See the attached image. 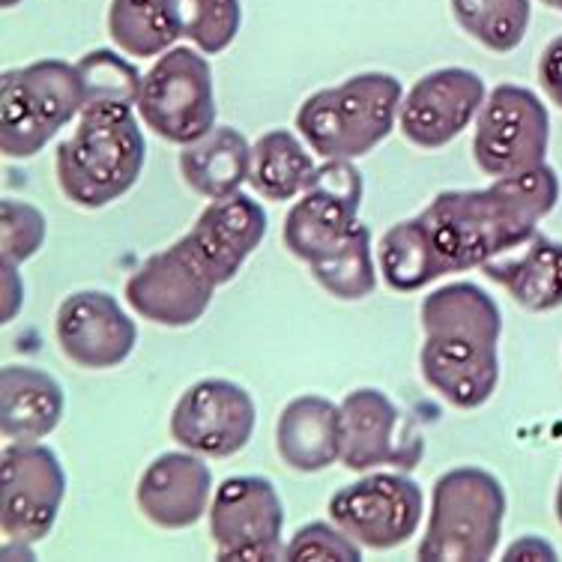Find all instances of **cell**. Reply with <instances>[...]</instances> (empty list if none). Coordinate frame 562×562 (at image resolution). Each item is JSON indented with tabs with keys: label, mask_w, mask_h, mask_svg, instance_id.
Returning <instances> with one entry per match:
<instances>
[{
	"label": "cell",
	"mask_w": 562,
	"mask_h": 562,
	"mask_svg": "<svg viewBox=\"0 0 562 562\" xmlns=\"http://www.w3.org/2000/svg\"><path fill=\"white\" fill-rule=\"evenodd\" d=\"M557 201L560 177L544 162L497 177L485 189L440 192L419 216L431 231L446 272H467L539 234V222L551 216Z\"/></svg>",
	"instance_id": "6da1fadb"
},
{
	"label": "cell",
	"mask_w": 562,
	"mask_h": 562,
	"mask_svg": "<svg viewBox=\"0 0 562 562\" xmlns=\"http://www.w3.org/2000/svg\"><path fill=\"white\" fill-rule=\"evenodd\" d=\"M147 140L132 105H85L55 156L57 186L81 210L109 206L138 183Z\"/></svg>",
	"instance_id": "7a4b0ae2"
},
{
	"label": "cell",
	"mask_w": 562,
	"mask_h": 562,
	"mask_svg": "<svg viewBox=\"0 0 562 562\" xmlns=\"http://www.w3.org/2000/svg\"><path fill=\"white\" fill-rule=\"evenodd\" d=\"M401 109V81L390 72H359L324 87L296 111V130L321 159H359L390 138Z\"/></svg>",
	"instance_id": "3957f363"
},
{
	"label": "cell",
	"mask_w": 562,
	"mask_h": 562,
	"mask_svg": "<svg viewBox=\"0 0 562 562\" xmlns=\"http://www.w3.org/2000/svg\"><path fill=\"white\" fill-rule=\"evenodd\" d=\"M506 520V491L479 467H458L434 482L428 530L422 536L419 560L482 562L499 548Z\"/></svg>",
	"instance_id": "277c9868"
},
{
	"label": "cell",
	"mask_w": 562,
	"mask_h": 562,
	"mask_svg": "<svg viewBox=\"0 0 562 562\" xmlns=\"http://www.w3.org/2000/svg\"><path fill=\"white\" fill-rule=\"evenodd\" d=\"M85 109L76 64L36 60L0 78V147L10 159H31Z\"/></svg>",
	"instance_id": "5b68a950"
},
{
	"label": "cell",
	"mask_w": 562,
	"mask_h": 562,
	"mask_svg": "<svg viewBox=\"0 0 562 562\" xmlns=\"http://www.w3.org/2000/svg\"><path fill=\"white\" fill-rule=\"evenodd\" d=\"M138 114L168 144H192L216 130V87L204 52L180 45L156 57L140 81Z\"/></svg>",
	"instance_id": "8992f818"
},
{
	"label": "cell",
	"mask_w": 562,
	"mask_h": 562,
	"mask_svg": "<svg viewBox=\"0 0 562 562\" xmlns=\"http://www.w3.org/2000/svg\"><path fill=\"white\" fill-rule=\"evenodd\" d=\"M66 497V473L48 446L7 443L0 458V532L3 557H33V544L55 527Z\"/></svg>",
	"instance_id": "52a82bcc"
},
{
	"label": "cell",
	"mask_w": 562,
	"mask_h": 562,
	"mask_svg": "<svg viewBox=\"0 0 562 562\" xmlns=\"http://www.w3.org/2000/svg\"><path fill=\"white\" fill-rule=\"evenodd\" d=\"M551 147V117L532 90L518 85H499L487 93L476 117L473 159L487 177L539 168Z\"/></svg>",
	"instance_id": "ba28073f"
},
{
	"label": "cell",
	"mask_w": 562,
	"mask_h": 562,
	"mask_svg": "<svg viewBox=\"0 0 562 562\" xmlns=\"http://www.w3.org/2000/svg\"><path fill=\"white\" fill-rule=\"evenodd\" d=\"M366 195L362 173L350 159H326L314 180L284 216V249L314 263L336 251L359 227V206Z\"/></svg>",
	"instance_id": "9c48e42d"
},
{
	"label": "cell",
	"mask_w": 562,
	"mask_h": 562,
	"mask_svg": "<svg viewBox=\"0 0 562 562\" xmlns=\"http://www.w3.org/2000/svg\"><path fill=\"white\" fill-rule=\"evenodd\" d=\"M425 494L404 470L371 473L329 497V518L371 551H392L416 536Z\"/></svg>",
	"instance_id": "30bf717a"
},
{
	"label": "cell",
	"mask_w": 562,
	"mask_h": 562,
	"mask_svg": "<svg viewBox=\"0 0 562 562\" xmlns=\"http://www.w3.org/2000/svg\"><path fill=\"white\" fill-rule=\"evenodd\" d=\"M206 515L218 560H284V506L270 479H225Z\"/></svg>",
	"instance_id": "8fae6325"
},
{
	"label": "cell",
	"mask_w": 562,
	"mask_h": 562,
	"mask_svg": "<svg viewBox=\"0 0 562 562\" xmlns=\"http://www.w3.org/2000/svg\"><path fill=\"white\" fill-rule=\"evenodd\" d=\"M341 464L353 473L374 467H395L413 473L425 454L419 425L401 413L386 392L353 390L341 401Z\"/></svg>",
	"instance_id": "7c38bea8"
},
{
	"label": "cell",
	"mask_w": 562,
	"mask_h": 562,
	"mask_svg": "<svg viewBox=\"0 0 562 562\" xmlns=\"http://www.w3.org/2000/svg\"><path fill=\"white\" fill-rule=\"evenodd\" d=\"M216 281L189 251L183 237L165 251H156L126 281V303L150 324L180 329L198 324L206 314Z\"/></svg>",
	"instance_id": "4fadbf2b"
},
{
	"label": "cell",
	"mask_w": 562,
	"mask_h": 562,
	"mask_svg": "<svg viewBox=\"0 0 562 562\" xmlns=\"http://www.w3.org/2000/svg\"><path fill=\"white\" fill-rule=\"evenodd\" d=\"M258 411L239 383L222 378L198 380L180 395L171 413V437L201 458H231L246 449Z\"/></svg>",
	"instance_id": "5bb4252c"
},
{
	"label": "cell",
	"mask_w": 562,
	"mask_h": 562,
	"mask_svg": "<svg viewBox=\"0 0 562 562\" xmlns=\"http://www.w3.org/2000/svg\"><path fill=\"white\" fill-rule=\"evenodd\" d=\"M485 99V81L476 72L443 66L422 76L401 99L398 126L413 147L440 150L479 117Z\"/></svg>",
	"instance_id": "9a60e30c"
},
{
	"label": "cell",
	"mask_w": 562,
	"mask_h": 562,
	"mask_svg": "<svg viewBox=\"0 0 562 562\" xmlns=\"http://www.w3.org/2000/svg\"><path fill=\"white\" fill-rule=\"evenodd\" d=\"M55 336L72 366L105 371L126 362L138 341V326L105 291H78L66 296L55 317Z\"/></svg>",
	"instance_id": "2e32d148"
},
{
	"label": "cell",
	"mask_w": 562,
	"mask_h": 562,
	"mask_svg": "<svg viewBox=\"0 0 562 562\" xmlns=\"http://www.w3.org/2000/svg\"><path fill=\"white\" fill-rule=\"evenodd\" d=\"M267 237V210L246 192L222 198L198 216L183 243L218 288L237 279L243 263Z\"/></svg>",
	"instance_id": "e0dca14e"
},
{
	"label": "cell",
	"mask_w": 562,
	"mask_h": 562,
	"mask_svg": "<svg viewBox=\"0 0 562 562\" xmlns=\"http://www.w3.org/2000/svg\"><path fill=\"white\" fill-rule=\"evenodd\" d=\"M213 473L195 452H165L138 479V508L162 530H186L210 512Z\"/></svg>",
	"instance_id": "ac0fdd59"
},
{
	"label": "cell",
	"mask_w": 562,
	"mask_h": 562,
	"mask_svg": "<svg viewBox=\"0 0 562 562\" xmlns=\"http://www.w3.org/2000/svg\"><path fill=\"white\" fill-rule=\"evenodd\" d=\"M499 345H485L473 338L425 336L419 350L422 380L446 404L458 411L482 407L499 383Z\"/></svg>",
	"instance_id": "d6986e66"
},
{
	"label": "cell",
	"mask_w": 562,
	"mask_h": 562,
	"mask_svg": "<svg viewBox=\"0 0 562 562\" xmlns=\"http://www.w3.org/2000/svg\"><path fill=\"white\" fill-rule=\"evenodd\" d=\"M341 404L324 395L293 398L276 425V449L296 473H321L341 461Z\"/></svg>",
	"instance_id": "ffe728a7"
},
{
	"label": "cell",
	"mask_w": 562,
	"mask_h": 562,
	"mask_svg": "<svg viewBox=\"0 0 562 562\" xmlns=\"http://www.w3.org/2000/svg\"><path fill=\"white\" fill-rule=\"evenodd\" d=\"M487 279L527 312H557L562 308V243L532 234L518 249H508L482 267Z\"/></svg>",
	"instance_id": "44dd1931"
},
{
	"label": "cell",
	"mask_w": 562,
	"mask_h": 562,
	"mask_svg": "<svg viewBox=\"0 0 562 562\" xmlns=\"http://www.w3.org/2000/svg\"><path fill=\"white\" fill-rule=\"evenodd\" d=\"M64 416V390L48 371L7 366L0 371V431L10 443H40Z\"/></svg>",
	"instance_id": "7402d4cb"
},
{
	"label": "cell",
	"mask_w": 562,
	"mask_h": 562,
	"mask_svg": "<svg viewBox=\"0 0 562 562\" xmlns=\"http://www.w3.org/2000/svg\"><path fill=\"white\" fill-rule=\"evenodd\" d=\"M186 186L201 198L222 201L237 195L251 173V144L234 126H216L180 153Z\"/></svg>",
	"instance_id": "603a6c76"
},
{
	"label": "cell",
	"mask_w": 562,
	"mask_h": 562,
	"mask_svg": "<svg viewBox=\"0 0 562 562\" xmlns=\"http://www.w3.org/2000/svg\"><path fill=\"white\" fill-rule=\"evenodd\" d=\"M422 329L431 338H473L499 345L503 317L494 296L473 281H452L425 296Z\"/></svg>",
	"instance_id": "cb8c5ba5"
},
{
	"label": "cell",
	"mask_w": 562,
	"mask_h": 562,
	"mask_svg": "<svg viewBox=\"0 0 562 562\" xmlns=\"http://www.w3.org/2000/svg\"><path fill=\"white\" fill-rule=\"evenodd\" d=\"M380 272L395 293L422 291L431 281L443 279L446 263L425 218H404L380 237Z\"/></svg>",
	"instance_id": "d4e9b609"
},
{
	"label": "cell",
	"mask_w": 562,
	"mask_h": 562,
	"mask_svg": "<svg viewBox=\"0 0 562 562\" xmlns=\"http://www.w3.org/2000/svg\"><path fill=\"white\" fill-rule=\"evenodd\" d=\"M317 165L291 130L263 132L251 144L249 186L267 201H293L308 189Z\"/></svg>",
	"instance_id": "484cf974"
},
{
	"label": "cell",
	"mask_w": 562,
	"mask_h": 562,
	"mask_svg": "<svg viewBox=\"0 0 562 562\" xmlns=\"http://www.w3.org/2000/svg\"><path fill=\"white\" fill-rule=\"evenodd\" d=\"M109 33L130 57H159L183 36L177 0H111Z\"/></svg>",
	"instance_id": "4316f807"
},
{
	"label": "cell",
	"mask_w": 562,
	"mask_h": 562,
	"mask_svg": "<svg viewBox=\"0 0 562 562\" xmlns=\"http://www.w3.org/2000/svg\"><path fill=\"white\" fill-rule=\"evenodd\" d=\"M454 22L494 55L515 52L530 31V0H449Z\"/></svg>",
	"instance_id": "83f0119b"
},
{
	"label": "cell",
	"mask_w": 562,
	"mask_h": 562,
	"mask_svg": "<svg viewBox=\"0 0 562 562\" xmlns=\"http://www.w3.org/2000/svg\"><path fill=\"white\" fill-rule=\"evenodd\" d=\"M314 281L333 293L336 300L357 303L366 300L378 288V270H374V255H371V231L359 222V227L350 237L329 251L326 258L308 263Z\"/></svg>",
	"instance_id": "f1b7e54d"
},
{
	"label": "cell",
	"mask_w": 562,
	"mask_h": 562,
	"mask_svg": "<svg viewBox=\"0 0 562 562\" xmlns=\"http://www.w3.org/2000/svg\"><path fill=\"white\" fill-rule=\"evenodd\" d=\"M76 66L78 76L85 81V105L111 102V105H132V109H138L144 76L126 57H120L111 48H97V52H87Z\"/></svg>",
	"instance_id": "f546056e"
},
{
	"label": "cell",
	"mask_w": 562,
	"mask_h": 562,
	"mask_svg": "<svg viewBox=\"0 0 562 562\" xmlns=\"http://www.w3.org/2000/svg\"><path fill=\"white\" fill-rule=\"evenodd\" d=\"M183 36L204 55H222L243 24L239 0H177Z\"/></svg>",
	"instance_id": "4dcf8cb0"
},
{
	"label": "cell",
	"mask_w": 562,
	"mask_h": 562,
	"mask_svg": "<svg viewBox=\"0 0 562 562\" xmlns=\"http://www.w3.org/2000/svg\"><path fill=\"white\" fill-rule=\"evenodd\" d=\"M48 222L27 201L7 198L0 204V251L10 263H24L43 249Z\"/></svg>",
	"instance_id": "1f68e13d"
},
{
	"label": "cell",
	"mask_w": 562,
	"mask_h": 562,
	"mask_svg": "<svg viewBox=\"0 0 562 562\" xmlns=\"http://www.w3.org/2000/svg\"><path fill=\"white\" fill-rule=\"evenodd\" d=\"M284 560H362V544L350 539L336 520H312L293 532V539L284 548Z\"/></svg>",
	"instance_id": "d6a6232c"
},
{
	"label": "cell",
	"mask_w": 562,
	"mask_h": 562,
	"mask_svg": "<svg viewBox=\"0 0 562 562\" xmlns=\"http://www.w3.org/2000/svg\"><path fill=\"white\" fill-rule=\"evenodd\" d=\"M539 85L553 105L562 111V33L544 45L539 57Z\"/></svg>",
	"instance_id": "836d02e7"
},
{
	"label": "cell",
	"mask_w": 562,
	"mask_h": 562,
	"mask_svg": "<svg viewBox=\"0 0 562 562\" xmlns=\"http://www.w3.org/2000/svg\"><path fill=\"white\" fill-rule=\"evenodd\" d=\"M15 267H19V263L3 260V324H10L24 303V284L22 276L15 272Z\"/></svg>",
	"instance_id": "e575fe53"
},
{
	"label": "cell",
	"mask_w": 562,
	"mask_h": 562,
	"mask_svg": "<svg viewBox=\"0 0 562 562\" xmlns=\"http://www.w3.org/2000/svg\"><path fill=\"white\" fill-rule=\"evenodd\" d=\"M557 560V548H551L548 541L539 539V536H530V539L515 541L506 551V560Z\"/></svg>",
	"instance_id": "d590c367"
},
{
	"label": "cell",
	"mask_w": 562,
	"mask_h": 562,
	"mask_svg": "<svg viewBox=\"0 0 562 562\" xmlns=\"http://www.w3.org/2000/svg\"><path fill=\"white\" fill-rule=\"evenodd\" d=\"M557 520H560V527H562V476H560V485H557Z\"/></svg>",
	"instance_id": "8d00e7d4"
},
{
	"label": "cell",
	"mask_w": 562,
	"mask_h": 562,
	"mask_svg": "<svg viewBox=\"0 0 562 562\" xmlns=\"http://www.w3.org/2000/svg\"><path fill=\"white\" fill-rule=\"evenodd\" d=\"M544 7H551V10H560L562 12V0H541Z\"/></svg>",
	"instance_id": "74e56055"
},
{
	"label": "cell",
	"mask_w": 562,
	"mask_h": 562,
	"mask_svg": "<svg viewBox=\"0 0 562 562\" xmlns=\"http://www.w3.org/2000/svg\"><path fill=\"white\" fill-rule=\"evenodd\" d=\"M0 3H3V7H7V10H12V7H19V3H22V0H0Z\"/></svg>",
	"instance_id": "f35d334b"
}]
</instances>
